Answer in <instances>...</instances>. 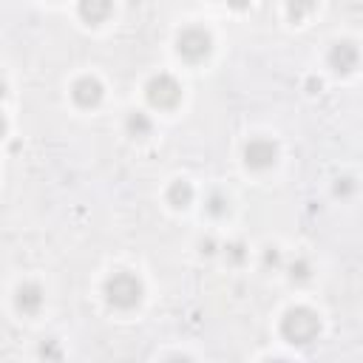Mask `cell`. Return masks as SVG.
Instances as JSON below:
<instances>
[{
	"mask_svg": "<svg viewBox=\"0 0 363 363\" xmlns=\"http://www.w3.org/2000/svg\"><path fill=\"white\" fill-rule=\"evenodd\" d=\"M318 332H320V320H318V315L309 306H295L281 320V335L289 343H295V346L312 343L318 337Z\"/></svg>",
	"mask_w": 363,
	"mask_h": 363,
	"instance_id": "6da1fadb",
	"label": "cell"
},
{
	"mask_svg": "<svg viewBox=\"0 0 363 363\" xmlns=\"http://www.w3.org/2000/svg\"><path fill=\"white\" fill-rule=\"evenodd\" d=\"M105 298L116 309H133L142 301V281L133 272H113L105 281Z\"/></svg>",
	"mask_w": 363,
	"mask_h": 363,
	"instance_id": "7a4b0ae2",
	"label": "cell"
},
{
	"mask_svg": "<svg viewBox=\"0 0 363 363\" xmlns=\"http://www.w3.org/2000/svg\"><path fill=\"white\" fill-rule=\"evenodd\" d=\"M145 96L153 108L159 111H167V108H176L179 99H182V85L170 77V74H156L147 79L145 85Z\"/></svg>",
	"mask_w": 363,
	"mask_h": 363,
	"instance_id": "3957f363",
	"label": "cell"
},
{
	"mask_svg": "<svg viewBox=\"0 0 363 363\" xmlns=\"http://www.w3.org/2000/svg\"><path fill=\"white\" fill-rule=\"evenodd\" d=\"M210 48H213V40H210V34H207L204 28H184V31L179 34V40H176V51H179L187 62L204 60V57L210 54Z\"/></svg>",
	"mask_w": 363,
	"mask_h": 363,
	"instance_id": "277c9868",
	"label": "cell"
},
{
	"mask_svg": "<svg viewBox=\"0 0 363 363\" xmlns=\"http://www.w3.org/2000/svg\"><path fill=\"white\" fill-rule=\"evenodd\" d=\"M275 159H278V145L269 139H252L244 147V164L250 170H267L275 164Z\"/></svg>",
	"mask_w": 363,
	"mask_h": 363,
	"instance_id": "5b68a950",
	"label": "cell"
},
{
	"mask_svg": "<svg viewBox=\"0 0 363 363\" xmlns=\"http://www.w3.org/2000/svg\"><path fill=\"white\" fill-rule=\"evenodd\" d=\"M71 96H74V102L79 108H94L102 99V82L94 79V77H79L74 82V88H71Z\"/></svg>",
	"mask_w": 363,
	"mask_h": 363,
	"instance_id": "8992f818",
	"label": "cell"
},
{
	"mask_svg": "<svg viewBox=\"0 0 363 363\" xmlns=\"http://www.w3.org/2000/svg\"><path fill=\"white\" fill-rule=\"evenodd\" d=\"M329 65L337 71V74H349L354 65H357V48L352 43H337L332 45L329 51Z\"/></svg>",
	"mask_w": 363,
	"mask_h": 363,
	"instance_id": "52a82bcc",
	"label": "cell"
},
{
	"mask_svg": "<svg viewBox=\"0 0 363 363\" xmlns=\"http://www.w3.org/2000/svg\"><path fill=\"white\" fill-rule=\"evenodd\" d=\"M111 9H113V0H79V6H77L79 17H82L88 26L102 23V20L111 14Z\"/></svg>",
	"mask_w": 363,
	"mask_h": 363,
	"instance_id": "ba28073f",
	"label": "cell"
},
{
	"mask_svg": "<svg viewBox=\"0 0 363 363\" xmlns=\"http://www.w3.org/2000/svg\"><path fill=\"white\" fill-rule=\"evenodd\" d=\"M17 309L23 312V315H34L40 306H43V289L37 286V284H23L20 289H17Z\"/></svg>",
	"mask_w": 363,
	"mask_h": 363,
	"instance_id": "9c48e42d",
	"label": "cell"
},
{
	"mask_svg": "<svg viewBox=\"0 0 363 363\" xmlns=\"http://www.w3.org/2000/svg\"><path fill=\"white\" fill-rule=\"evenodd\" d=\"M167 201L176 207V210H184L190 201H193V187H190V182H173L170 187H167Z\"/></svg>",
	"mask_w": 363,
	"mask_h": 363,
	"instance_id": "30bf717a",
	"label": "cell"
},
{
	"mask_svg": "<svg viewBox=\"0 0 363 363\" xmlns=\"http://www.w3.org/2000/svg\"><path fill=\"white\" fill-rule=\"evenodd\" d=\"M125 128H128V133H130L133 139H142V136H147V133H150V128H153V125H150V119H147L145 113H139V111H136V113H130V116L125 119Z\"/></svg>",
	"mask_w": 363,
	"mask_h": 363,
	"instance_id": "8fae6325",
	"label": "cell"
},
{
	"mask_svg": "<svg viewBox=\"0 0 363 363\" xmlns=\"http://www.w3.org/2000/svg\"><path fill=\"white\" fill-rule=\"evenodd\" d=\"M312 9H315V0H286V11H289V17H292L295 23L303 20Z\"/></svg>",
	"mask_w": 363,
	"mask_h": 363,
	"instance_id": "7c38bea8",
	"label": "cell"
},
{
	"mask_svg": "<svg viewBox=\"0 0 363 363\" xmlns=\"http://www.w3.org/2000/svg\"><path fill=\"white\" fill-rule=\"evenodd\" d=\"M207 213H210V216H224V213H227V199H224L221 193H213V196L207 199Z\"/></svg>",
	"mask_w": 363,
	"mask_h": 363,
	"instance_id": "4fadbf2b",
	"label": "cell"
},
{
	"mask_svg": "<svg viewBox=\"0 0 363 363\" xmlns=\"http://www.w3.org/2000/svg\"><path fill=\"white\" fill-rule=\"evenodd\" d=\"M289 278H292V281H306V278H309V264H306V261H295V264L289 267Z\"/></svg>",
	"mask_w": 363,
	"mask_h": 363,
	"instance_id": "5bb4252c",
	"label": "cell"
},
{
	"mask_svg": "<svg viewBox=\"0 0 363 363\" xmlns=\"http://www.w3.org/2000/svg\"><path fill=\"white\" fill-rule=\"evenodd\" d=\"M227 250H230V258H233L235 264H238V261H244V247H241V244H230Z\"/></svg>",
	"mask_w": 363,
	"mask_h": 363,
	"instance_id": "9a60e30c",
	"label": "cell"
},
{
	"mask_svg": "<svg viewBox=\"0 0 363 363\" xmlns=\"http://www.w3.org/2000/svg\"><path fill=\"white\" fill-rule=\"evenodd\" d=\"M352 190V179H340L337 184H335V193L340 196V193H349Z\"/></svg>",
	"mask_w": 363,
	"mask_h": 363,
	"instance_id": "2e32d148",
	"label": "cell"
},
{
	"mask_svg": "<svg viewBox=\"0 0 363 363\" xmlns=\"http://www.w3.org/2000/svg\"><path fill=\"white\" fill-rule=\"evenodd\" d=\"M264 261H267V264H272V267H275V264H278V261H281V258H278V250H267V255H264Z\"/></svg>",
	"mask_w": 363,
	"mask_h": 363,
	"instance_id": "e0dca14e",
	"label": "cell"
},
{
	"mask_svg": "<svg viewBox=\"0 0 363 363\" xmlns=\"http://www.w3.org/2000/svg\"><path fill=\"white\" fill-rule=\"evenodd\" d=\"M40 354H51V357H60V352H57L54 346H45V343L40 346Z\"/></svg>",
	"mask_w": 363,
	"mask_h": 363,
	"instance_id": "ac0fdd59",
	"label": "cell"
},
{
	"mask_svg": "<svg viewBox=\"0 0 363 363\" xmlns=\"http://www.w3.org/2000/svg\"><path fill=\"white\" fill-rule=\"evenodd\" d=\"M227 3H230V6H233V9H244V6H247V3H250V0H227Z\"/></svg>",
	"mask_w": 363,
	"mask_h": 363,
	"instance_id": "d6986e66",
	"label": "cell"
},
{
	"mask_svg": "<svg viewBox=\"0 0 363 363\" xmlns=\"http://www.w3.org/2000/svg\"><path fill=\"white\" fill-rule=\"evenodd\" d=\"M3 133H6V116L0 113V139H3Z\"/></svg>",
	"mask_w": 363,
	"mask_h": 363,
	"instance_id": "ffe728a7",
	"label": "cell"
},
{
	"mask_svg": "<svg viewBox=\"0 0 363 363\" xmlns=\"http://www.w3.org/2000/svg\"><path fill=\"white\" fill-rule=\"evenodd\" d=\"M6 96V85H3V79H0V99Z\"/></svg>",
	"mask_w": 363,
	"mask_h": 363,
	"instance_id": "44dd1931",
	"label": "cell"
}]
</instances>
